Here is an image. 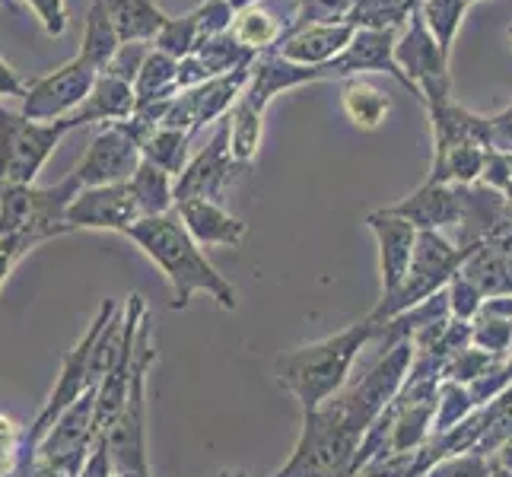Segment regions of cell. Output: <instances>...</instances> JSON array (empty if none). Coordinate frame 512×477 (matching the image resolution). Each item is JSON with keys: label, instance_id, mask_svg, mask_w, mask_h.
Returning a JSON list of instances; mask_svg holds the SVG:
<instances>
[{"label": "cell", "instance_id": "6da1fadb", "mask_svg": "<svg viewBox=\"0 0 512 477\" xmlns=\"http://www.w3.org/2000/svg\"><path fill=\"white\" fill-rule=\"evenodd\" d=\"M125 236L137 242V249L144 252L172 287V309H188L194 293H207L223 312H236L239 299L236 287L207 261L201 245L191 239L179 214L163 217H144L134 226L125 229Z\"/></svg>", "mask_w": 512, "mask_h": 477}, {"label": "cell", "instance_id": "7a4b0ae2", "mask_svg": "<svg viewBox=\"0 0 512 477\" xmlns=\"http://www.w3.org/2000/svg\"><path fill=\"white\" fill-rule=\"evenodd\" d=\"M376 338L379 328L363 318V322L347 325L344 331H334L322 341L280 353L274 360V379L280 382V388H287L296 398L299 411L312 414L344 392L353 363L366 350V344Z\"/></svg>", "mask_w": 512, "mask_h": 477}, {"label": "cell", "instance_id": "3957f363", "mask_svg": "<svg viewBox=\"0 0 512 477\" xmlns=\"http://www.w3.org/2000/svg\"><path fill=\"white\" fill-rule=\"evenodd\" d=\"M465 252L468 249H462V245H452L443 233H420L408 280H404L395 296L379 299V306L366 315V322H373L379 328L385 322H392L395 315L420 306L423 299H430L439 290H446L449 280L458 274V268H462Z\"/></svg>", "mask_w": 512, "mask_h": 477}, {"label": "cell", "instance_id": "277c9868", "mask_svg": "<svg viewBox=\"0 0 512 477\" xmlns=\"http://www.w3.org/2000/svg\"><path fill=\"white\" fill-rule=\"evenodd\" d=\"M77 194L80 185L74 179H64L55 188H4L0 191V236H20L39 245L51 236L70 233L64 214Z\"/></svg>", "mask_w": 512, "mask_h": 477}, {"label": "cell", "instance_id": "5b68a950", "mask_svg": "<svg viewBox=\"0 0 512 477\" xmlns=\"http://www.w3.org/2000/svg\"><path fill=\"white\" fill-rule=\"evenodd\" d=\"M64 134V121H29L0 105V191L32 185Z\"/></svg>", "mask_w": 512, "mask_h": 477}, {"label": "cell", "instance_id": "8992f818", "mask_svg": "<svg viewBox=\"0 0 512 477\" xmlns=\"http://www.w3.org/2000/svg\"><path fill=\"white\" fill-rule=\"evenodd\" d=\"M395 61L404 70V77L414 83L417 99L423 105H439V102L452 99L449 55L433 39V32L427 29V23H423L420 10H414L408 26L398 32Z\"/></svg>", "mask_w": 512, "mask_h": 477}, {"label": "cell", "instance_id": "52a82bcc", "mask_svg": "<svg viewBox=\"0 0 512 477\" xmlns=\"http://www.w3.org/2000/svg\"><path fill=\"white\" fill-rule=\"evenodd\" d=\"M249 80H252V67H239L233 74L214 77L201 86H194V90L179 93L163 118V128H175L194 137L207 125H220V121L233 112V105L242 99Z\"/></svg>", "mask_w": 512, "mask_h": 477}, {"label": "cell", "instance_id": "ba28073f", "mask_svg": "<svg viewBox=\"0 0 512 477\" xmlns=\"http://www.w3.org/2000/svg\"><path fill=\"white\" fill-rule=\"evenodd\" d=\"M102 70L93 67L83 55L61 64L55 74L29 83V93L23 99V115L29 121H64L70 112H77L93 93Z\"/></svg>", "mask_w": 512, "mask_h": 477}, {"label": "cell", "instance_id": "9c48e42d", "mask_svg": "<svg viewBox=\"0 0 512 477\" xmlns=\"http://www.w3.org/2000/svg\"><path fill=\"white\" fill-rule=\"evenodd\" d=\"M140 147L131 137V131L125 128V121L118 125H105L96 137L86 156L80 159V166L74 169V179L83 188H99V185H121L131 182V175L140 166Z\"/></svg>", "mask_w": 512, "mask_h": 477}, {"label": "cell", "instance_id": "30bf717a", "mask_svg": "<svg viewBox=\"0 0 512 477\" xmlns=\"http://www.w3.org/2000/svg\"><path fill=\"white\" fill-rule=\"evenodd\" d=\"M395 42H398L395 29H357L353 42L331 64L322 67V74H325V80H350L360 74H388L411 96H417L414 83L404 77V70L395 61Z\"/></svg>", "mask_w": 512, "mask_h": 477}, {"label": "cell", "instance_id": "8fae6325", "mask_svg": "<svg viewBox=\"0 0 512 477\" xmlns=\"http://www.w3.org/2000/svg\"><path fill=\"white\" fill-rule=\"evenodd\" d=\"M239 163L229 150V125L226 118L214 128L207 144L198 150V156L188 159L185 172L175 179V204L191 201V198H207V201H220L223 188L233 179V172Z\"/></svg>", "mask_w": 512, "mask_h": 477}, {"label": "cell", "instance_id": "7c38bea8", "mask_svg": "<svg viewBox=\"0 0 512 477\" xmlns=\"http://www.w3.org/2000/svg\"><path fill=\"white\" fill-rule=\"evenodd\" d=\"M369 233L376 239L379 249V274H382V299L395 296L401 290V284L408 280L411 261H414V249H417V236L420 229L408 220H401L388 210H373L366 217Z\"/></svg>", "mask_w": 512, "mask_h": 477}, {"label": "cell", "instance_id": "4fadbf2b", "mask_svg": "<svg viewBox=\"0 0 512 477\" xmlns=\"http://www.w3.org/2000/svg\"><path fill=\"white\" fill-rule=\"evenodd\" d=\"M137 220L140 210L128 182L83 188L64 214L67 229H115V233H125Z\"/></svg>", "mask_w": 512, "mask_h": 477}, {"label": "cell", "instance_id": "5bb4252c", "mask_svg": "<svg viewBox=\"0 0 512 477\" xmlns=\"http://www.w3.org/2000/svg\"><path fill=\"white\" fill-rule=\"evenodd\" d=\"M465 185H446V182H423L411 198L398 204H388L385 210L401 220L414 223L420 233H443L449 226H462L465 217Z\"/></svg>", "mask_w": 512, "mask_h": 477}, {"label": "cell", "instance_id": "9a60e30c", "mask_svg": "<svg viewBox=\"0 0 512 477\" xmlns=\"http://www.w3.org/2000/svg\"><path fill=\"white\" fill-rule=\"evenodd\" d=\"M353 35H357V26L350 23H319V26L287 29V35L271 51L303 67H325L353 42Z\"/></svg>", "mask_w": 512, "mask_h": 477}, {"label": "cell", "instance_id": "2e32d148", "mask_svg": "<svg viewBox=\"0 0 512 477\" xmlns=\"http://www.w3.org/2000/svg\"><path fill=\"white\" fill-rule=\"evenodd\" d=\"M322 80H325L322 67H303V64H293L287 58L274 55V51H264L252 64V80L245 86L242 99L249 102L252 109L268 112V105L284 90H296V86L322 83Z\"/></svg>", "mask_w": 512, "mask_h": 477}, {"label": "cell", "instance_id": "e0dca14e", "mask_svg": "<svg viewBox=\"0 0 512 477\" xmlns=\"http://www.w3.org/2000/svg\"><path fill=\"white\" fill-rule=\"evenodd\" d=\"M175 214L185 223L191 239L198 245H223V249H239L249 236V226L239 217H233L229 210L220 207V201L207 198H191L175 204Z\"/></svg>", "mask_w": 512, "mask_h": 477}, {"label": "cell", "instance_id": "ac0fdd59", "mask_svg": "<svg viewBox=\"0 0 512 477\" xmlns=\"http://www.w3.org/2000/svg\"><path fill=\"white\" fill-rule=\"evenodd\" d=\"M137 109L134 99V86L121 83L109 74H99L93 93L86 96V102L77 112H70L64 118L67 131H74L80 125H90V121H105V125H118V121H128Z\"/></svg>", "mask_w": 512, "mask_h": 477}, {"label": "cell", "instance_id": "d6986e66", "mask_svg": "<svg viewBox=\"0 0 512 477\" xmlns=\"http://www.w3.org/2000/svg\"><path fill=\"white\" fill-rule=\"evenodd\" d=\"M125 128L137 140L140 156H144L147 163L166 169L169 175H175V179L185 172L191 134L175 131V128H163V125H140V121H134V118L125 121Z\"/></svg>", "mask_w": 512, "mask_h": 477}, {"label": "cell", "instance_id": "ffe728a7", "mask_svg": "<svg viewBox=\"0 0 512 477\" xmlns=\"http://www.w3.org/2000/svg\"><path fill=\"white\" fill-rule=\"evenodd\" d=\"M102 7L112 16L121 45H131V42L153 45L160 29L169 23V16L156 4H150V0H102Z\"/></svg>", "mask_w": 512, "mask_h": 477}, {"label": "cell", "instance_id": "44dd1931", "mask_svg": "<svg viewBox=\"0 0 512 477\" xmlns=\"http://www.w3.org/2000/svg\"><path fill=\"white\" fill-rule=\"evenodd\" d=\"M128 185L134 191L140 220H144V217H163V214H172V210H175V175H169L166 169L147 163V159H140V166L131 175Z\"/></svg>", "mask_w": 512, "mask_h": 477}, {"label": "cell", "instance_id": "7402d4cb", "mask_svg": "<svg viewBox=\"0 0 512 477\" xmlns=\"http://www.w3.org/2000/svg\"><path fill=\"white\" fill-rule=\"evenodd\" d=\"M341 105H344L347 118L360 131L382 128V121L388 118V112H392V99H388V93H382L379 86L366 83L360 77L344 80V86H341Z\"/></svg>", "mask_w": 512, "mask_h": 477}, {"label": "cell", "instance_id": "603a6c76", "mask_svg": "<svg viewBox=\"0 0 512 477\" xmlns=\"http://www.w3.org/2000/svg\"><path fill=\"white\" fill-rule=\"evenodd\" d=\"M487 153L478 144H458L446 150H433V169L430 182H446V185H478L484 175Z\"/></svg>", "mask_w": 512, "mask_h": 477}, {"label": "cell", "instance_id": "cb8c5ba5", "mask_svg": "<svg viewBox=\"0 0 512 477\" xmlns=\"http://www.w3.org/2000/svg\"><path fill=\"white\" fill-rule=\"evenodd\" d=\"M175 96H179V61L169 58L166 51L153 48L134 80V99L137 105H147Z\"/></svg>", "mask_w": 512, "mask_h": 477}, {"label": "cell", "instance_id": "d4e9b609", "mask_svg": "<svg viewBox=\"0 0 512 477\" xmlns=\"http://www.w3.org/2000/svg\"><path fill=\"white\" fill-rule=\"evenodd\" d=\"M118 48H121V39H118V29L112 23V16L105 13L102 0H93L90 13H86V23H83V48H80V55L90 61L93 67L105 70V67H109V61L115 58Z\"/></svg>", "mask_w": 512, "mask_h": 477}, {"label": "cell", "instance_id": "484cf974", "mask_svg": "<svg viewBox=\"0 0 512 477\" xmlns=\"http://www.w3.org/2000/svg\"><path fill=\"white\" fill-rule=\"evenodd\" d=\"M226 125H229V150H233V159L239 166H249L258 156V147H261L264 112L252 109L249 102L239 99L233 105V112L226 115Z\"/></svg>", "mask_w": 512, "mask_h": 477}, {"label": "cell", "instance_id": "4316f807", "mask_svg": "<svg viewBox=\"0 0 512 477\" xmlns=\"http://www.w3.org/2000/svg\"><path fill=\"white\" fill-rule=\"evenodd\" d=\"M198 61L210 70V77H223L233 74L239 67H252L258 61V51L245 48L233 32L214 35V39H204L198 48H194Z\"/></svg>", "mask_w": 512, "mask_h": 477}, {"label": "cell", "instance_id": "83f0119b", "mask_svg": "<svg viewBox=\"0 0 512 477\" xmlns=\"http://www.w3.org/2000/svg\"><path fill=\"white\" fill-rule=\"evenodd\" d=\"M233 35L245 45V48H252L258 51V55H264V51H271L280 39L287 35V26L277 20V16L271 10H264V7H249V10H242L236 13V23H233Z\"/></svg>", "mask_w": 512, "mask_h": 477}, {"label": "cell", "instance_id": "f1b7e54d", "mask_svg": "<svg viewBox=\"0 0 512 477\" xmlns=\"http://www.w3.org/2000/svg\"><path fill=\"white\" fill-rule=\"evenodd\" d=\"M417 10V0H357L347 16L350 26L357 29H395L408 26L411 13Z\"/></svg>", "mask_w": 512, "mask_h": 477}, {"label": "cell", "instance_id": "f546056e", "mask_svg": "<svg viewBox=\"0 0 512 477\" xmlns=\"http://www.w3.org/2000/svg\"><path fill=\"white\" fill-rule=\"evenodd\" d=\"M468 7H471V0H420V7H417L423 23H427V29L433 32V39L439 42V48H443L449 58H452L455 35L465 20Z\"/></svg>", "mask_w": 512, "mask_h": 477}, {"label": "cell", "instance_id": "4dcf8cb0", "mask_svg": "<svg viewBox=\"0 0 512 477\" xmlns=\"http://www.w3.org/2000/svg\"><path fill=\"white\" fill-rule=\"evenodd\" d=\"M474 411H478V404H474V398H471V388L462 382L443 379V385H439V392H436L433 436H443V433L455 430L458 423L468 420Z\"/></svg>", "mask_w": 512, "mask_h": 477}, {"label": "cell", "instance_id": "1f68e13d", "mask_svg": "<svg viewBox=\"0 0 512 477\" xmlns=\"http://www.w3.org/2000/svg\"><path fill=\"white\" fill-rule=\"evenodd\" d=\"M471 344L478 350H487L493 357H509L512 353V318L481 312L471 322Z\"/></svg>", "mask_w": 512, "mask_h": 477}, {"label": "cell", "instance_id": "d6a6232c", "mask_svg": "<svg viewBox=\"0 0 512 477\" xmlns=\"http://www.w3.org/2000/svg\"><path fill=\"white\" fill-rule=\"evenodd\" d=\"M201 45V32H198V23H194V16H169V23L160 29V35H156L153 48L166 51L169 58L182 61L188 55H194V48Z\"/></svg>", "mask_w": 512, "mask_h": 477}, {"label": "cell", "instance_id": "836d02e7", "mask_svg": "<svg viewBox=\"0 0 512 477\" xmlns=\"http://www.w3.org/2000/svg\"><path fill=\"white\" fill-rule=\"evenodd\" d=\"M357 0H296V20L287 29L319 26V23H347Z\"/></svg>", "mask_w": 512, "mask_h": 477}, {"label": "cell", "instance_id": "e575fe53", "mask_svg": "<svg viewBox=\"0 0 512 477\" xmlns=\"http://www.w3.org/2000/svg\"><path fill=\"white\" fill-rule=\"evenodd\" d=\"M500 363V357H493V353H487V350H478V347H468V350H462L458 357H452L449 363H446V379H452V382H462V385H471V382H478L481 376H487L493 366Z\"/></svg>", "mask_w": 512, "mask_h": 477}, {"label": "cell", "instance_id": "d590c367", "mask_svg": "<svg viewBox=\"0 0 512 477\" xmlns=\"http://www.w3.org/2000/svg\"><path fill=\"white\" fill-rule=\"evenodd\" d=\"M446 290H449V312H452V318H458V322H474V318L481 315L487 296L478 287H474L468 277L455 274L449 280Z\"/></svg>", "mask_w": 512, "mask_h": 477}, {"label": "cell", "instance_id": "8d00e7d4", "mask_svg": "<svg viewBox=\"0 0 512 477\" xmlns=\"http://www.w3.org/2000/svg\"><path fill=\"white\" fill-rule=\"evenodd\" d=\"M490 471H493V458L481 452H458L443 458V462H436L423 477H490Z\"/></svg>", "mask_w": 512, "mask_h": 477}, {"label": "cell", "instance_id": "74e56055", "mask_svg": "<svg viewBox=\"0 0 512 477\" xmlns=\"http://www.w3.org/2000/svg\"><path fill=\"white\" fill-rule=\"evenodd\" d=\"M191 16H194V23H198L201 42L223 32H233V23H236V10L229 7L226 0H204V4L191 10Z\"/></svg>", "mask_w": 512, "mask_h": 477}, {"label": "cell", "instance_id": "f35d334b", "mask_svg": "<svg viewBox=\"0 0 512 477\" xmlns=\"http://www.w3.org/2000/svg\"><path fill=\"white\" fill-rule=\"evenodd\" d=\"M150 51H153V45H150V42H131V45H121V48L115 51V58L109 61V67L102 70V74H109V77H115V80H121V83L134 86V80H137L140 67H144V61H147Z\"/></svg>", "mask_w": 512, "mask_h": 477}, {"label": "cell", "instance_id": "ab89813d", "mask_svg": "<svg viewBox=\"0 0 512 477\" xmlns=\"http://www.w3.org/2000/svg\"><path fill=\"white\" fill-rule=\"evenodd\" d=\"M357 477H423L420 449L417 452H398V455L376 458V462L366 465Z\"/></svg>", "mask_w": 512, "mask_h": 477}, {"label": "cell", "instance_id": "60d3db41", "mask_svg": "<svg viewBox=\"0 0 512 477\" xmlns=\"http://www.w3.org/2000/svg\"><path fill=\"white\" fill-rule=\"evenodd\" d=\"M26 4L35 10V16L42 20V26H45V32L48 35H64L67 32V26H70V16H67V4L64 0H26Z\"/></svg>", "mask_w": 512, "mask_h": 477}, {"label": "cell", "instance_id": "b9f144b4", "mask_svg": "<svg viewBox=\"0 0 512 477\" xmlns=\"http://www.w3.org/2000/svg\"><path fill=\"white\" fill-rule=\"evenodd\" d=\"M32 249V242L20 239V236H0V284L7 280L10 268L16 261H20L26 252Z\"/></svg>", "mask_w": 512, "mask_h": 477}, {"label": "cell", "instance_id": "7bdbcfd3", "mask_svg": "<svg viewBox=\"0 0 512 477\" xmlns=\"http://www.w3.org/2000/svg\"><path fill=\"white\" fill-rule=\"evenodd\" d=\"M490 131H493V147L512 150V105H509V109H503L500 115L490 118Z\"/></svg>", "mask_w": 512, "mask_h": 477}, {"label": "cell", "instance_id": "ee69618b", "mask_svg": "<svg viewBox=\"0 0 512 477\" xmlns=\"http://www.w3.org/2000/svg\"><path fill=\"white\" fill-rule=\"evenodd\" d=\"M26 93H29V86L20 80V74H16V70L0 58V96H20V99H26Z\"/></svg>", "mask_w": 512, "mask_h": 477}, {"label": "cell", "instance_id": "f6af8a7d", "mask_svg": "<svg viewBox=\"0 0 512 477\" xmlns=\"http://www.w3.org/2000/svg\"><path fill=\"white\" fill-rule=\"evenodd\" d=\"M13 436H16L13 423L7 417H0V474L10 471L13 465Z\"/></svg>", "mask_w": 512, "mask_h": 477}, {"label": "cell", "instance_id": "bcb514c9", "mask_svg": "<svg viewBox=\"0 0 512 477\" xmlns=\"http://www.w3.org/2000/svg\"><path fill=\"white\" fill-rule=\"evenodd\" d=\"M493 465H500V468H509V471H512V436L497 449V455H493Z\"/></svg>", "mask_w": 512, "mask_h": 477}, {"label": "cell", "instance_id": "7dc6e473", "mask_svg": "<svg viewBox=\"0 0 512 477\" xmlns=\"http://www.w3.org/2000/svg\"><path fill=\"white\" fill-rule=\"evenodd\" d=\"M226 4H229V7H233L236 13H242V10H249V7H255V4H258V0H226Z\"/></svg>", "mask_w": 512, "mask_h": 477}, {"label": "cell", "instance_id": "c3c4849f", "mask_svg": "<svg viewBox=\"0 0 512 477\" xmlns=\"http://www.w3.org/2000/svg\"><path fill=\"white\" fill-rule=\"evenodd\" d=\"M490 477H512V471H509V468H500V465H493Z\"/></svg>", "mask_w": 512, "mask_h": 477}, {"label": "cell", "instance_id": "681fc988", "mask_svg": "<svg viewBox=\"0 0 512 477\" xmlns=\"http://www.w3.org/2000/svg\"><path fill=\"white\" fill-rule=\"evenodd\" d=\"M217 477H252V474H245V471H220Z\"/></svg>", "mask_w": 512, "mask_h": 477}, {"label": "cell", "instance_id": "f907efd6", "mask_svg": "<svg viewBox=\"0 0 512 477\" xmlns=\"http://www.w3.org/2000/svg\"><path fill=\"white\" fill-rule=\"evenodd\" d=\"M16 4V0H0V7H13Z\"/></svg>", "mask_w": 512, "mask_h": 477}, {"label": "cell", "instance_id": "816d5d0a", "mask_svg": "<svg viewBox=\"0 0 512 477\" xmlns=\"http://www.w3.org/2000/svg\"><path fill=\"white\" fill-rule=\"evenodd\" d=\"M509 42H512V29H509Z\"/></svg>", "mask_w": 512, "mask_h": 477}, {"label": "cell", "instance_id": "f5cc1de1", "mask_svg": "<svg viewBox=\"0 0 512 477\" xmlns=\"http://www.w3.org/2000/svg\"><path fill=\"white\" fill-rule=\"evenodd\" d=\"M471 4H478V0H471Z\"/></svg>", "mask_w": 512, "mask_h": 477}, {"label": "cell", "instance_id": "db71d44e", "mask_svg": "<svg viewBox=\"0 0 512 477\" xmlns=\"http://www.w3.org/2000/svg\"><path fill=\"white\" fill-rule=\"evenodd\" d=\"M417 7H420V0H417Z\"/></svg>", "mask_w": 512, "mask_h": 477}]
</instances>
